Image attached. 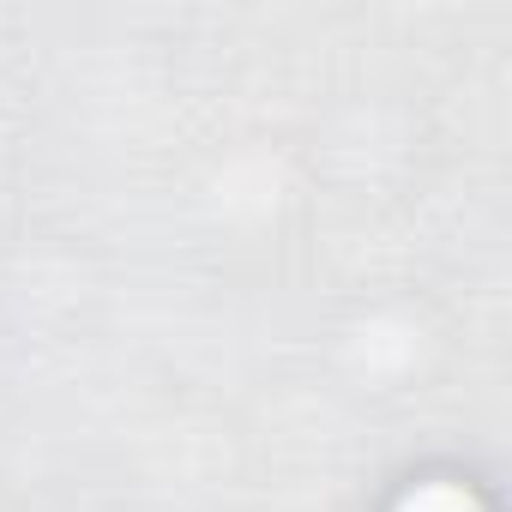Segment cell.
I'll use <instances>...</instances> for the list:
<instances>
[{"instance_id": "1", "label": "cell", "mask_w": 512, "mask_h": 512, "mask_svg": "<svg viewBox=\"0 0 512 512\" xmlns=\"http://www.w3.org/2000/svg\"><path fill=\"white\" fill-rule=\"evenodd\" d=\"M404 512H470V506H464V494H446V488H434V494H422V500H410Z\"/></svg>"}]
</instances>
